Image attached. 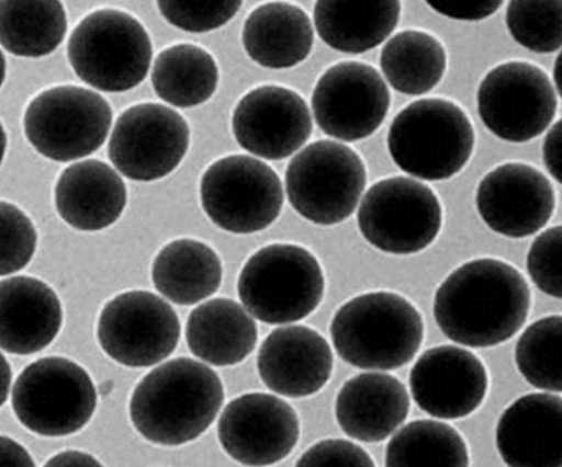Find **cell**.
Instances as JSON below:
<instances>
[{"instance_id":"cell-43","label":"cell","mask_w":562,"mask_h":467,"mask_svg":"<svg viewBox=\"0 0 562 467\" xmlns=\"http://www.w3.org/2000/svg\"><path fill=\"white\" fill-rule=\"evenodd\" d=\"M2 360H3V367L5 368V371L3 372V397H2V399H3L2 403H4V400H7V398H8L9 387L11 385V374L7 377L9 371H10V367H9L8 362L4 360V357Z\"/></svg>"},{"instance_id":"cell-18","label":"cell","mask_w":562,"mask_h":467,"mask_svg":"<svg viewBox=\"0 0 562 467\" xmlns=\"http://www.w3.org/2000/svg\"><path fill=\"white\" fill-rule=\"evenodd\" d=\"M476 205L494 232L526 238L549 224L555 208V193L541 171L522 163H507L483 178Z\"/></svg>"},{"instance_id":"cell-2","label":"cell","mask_w":562,"mask_h":467,"mask_svg":"<svg viewBox=\"0 0 562 467\" xmlns=\"http://www.w3.org/2000/svg\"><path fill=\"white\" fill-rule=\"evenodd\" d=\"M223 400V385L212 368L178 358L144 377L132 395L130 413L146 440L177 447L211 428Z\"/></svg>"},{"instance_id":"cell-19","label":"cell","mask_w":562,"mask_h":467,"mask_svg":"<svg viewBox=\"0 0 562 467\" xmlns=\"http://www.w3.org/2000/svg\"><path fill=\"white\" fill-rule=\"evenodd\" d=\"M416 405L439 419H461L475 412L488 388L485 366L465 349L442 345L420 355L411 374Z\"/></svg>"},{"instance_id":"cell-7","label":"cell","mask_w":562,"mask_h":467,"mask_svg":"<svg viewBox=\"0 0 562 467\" xmlns=\"http://www.w3.org/2000/svg\"><path fill=\"white\" fill-rule=\"evenodd\" d=\"M289 202L318 226H335L349 218L367 186V169L350 147L335 141L311 144L289 163L285 173Z\"/></svg>"},{"instance_id":"cell-30","label":"cell","mask_w":562,"mask_h":467,"mask_svg":"<svg viewBox=\"0 0 562 467\" xmlns=\"http://www.w3.org/2000/svg\"><path fill=\"white\" fill-rule=\"evenodd\" d=\"M380 66L396 92L419 96L430 93L443 78L447 54L434 35L404 31L386 43Z\"/></svg>"},{"instance_id":"cell-35","label":"cell","mask_w":562,"mask_h":467,"mask_svg":"<svg viewBox=\"0 0 562 467\" xmlns=\"http://www.w3.org/2000/svg\"><path fill=\"white\" fill-rule=\"evenodd\" d=\"M241 4L235 0H164L157 7L172 26L188 33H207L228 24Z\"/></svg>"},{"instance_id":"cell-34","label":"cell","mask_w":562,"mask_h":467,"mask_svg":"<svg viewBox=\"0 0 562 467\" xmlns=\"http://www.w3.org/2000/svg\"><path fill=\"white\" fill-rule=\"evenodd\" d=\"M506 24L513 38L528 50L554 53L562 44V2L514 0L507 8Z\"/></svg>"},{"instance_id":"cell-28","label":"cell","mask_w":562,"mask_h":467,"mask_svg":"<svg viewBox=\"0 0 562 467\" xmlns=\"http://www.w3.org/2000/svg\"><path fill=\"white\" fill-rule=\"evenodd\" d=\"M222 276L217 254L204 242L193 239L168 243L153 263L156 291L181 306L195 305L216 294Z\"/></svg>"},{"instance_id":"cell-44","label":"cell","mask_w":562,"mask_h":467,"mask_svg":"<svg viewBox=\"0 0 562 467\" xmlns=\"http://www.w3.org/2000/svg\"><path fill=\"white\" fill-rule=\"evenodd\" d=\"M554 82L559 96H561V54L558 56L554 66Z\"/></svg>"},{"instance_id":"cell-26","label":"cell","mask_w":562,"mask_h":467,"mask_svg":"<svg viewBox=\"0 0 562 467\" xmlns=\"http://www.w3.org/2000/svg\"><path fill=\"white\" fill-rule=\"evenodd\" d=\"M400 15L396 0H322L314 8V24L327 46L356 55L380 46Z\"/></svg>"},{"instance_id":"cell-39","label":"cell","mask_w":562,"mask_h":467,"mask_svg":"<svg viewBox=\"0 0 562 467\" xmlns=\"http://www.w3.org/2000/svg\"><path fill=\"white\" fill-rule=\"evenodd\" d=\"M427 4L441 15L462 21H479L496 13L501 0H427Z\"/></svg>"},{"instance_id":"cell-22","label":"cell","mask_w":562,"mask_h":467,"mask_svg":"<svg viewBox=\"0 0 562 467\" xmlns=\"http://www.w3.org/2000/svg\"><path fill=\"white\" fill-rule=\"evenodd\" d=\"M411 411L409 392L386 373L359 374L345 384L336 398L335 414L342 431L361 442L391 436Z\"/></svg>"},{"instance_id":"cell-38","label":"cell","mask_w":562,"mask_h":467,"mask_svg":"<svg viewBox=\"0 0 562 467\" xmlns=\"http://www.w3.org/2000/svg\"><path fill=\"white\" fill-rule=\"evenodd\" d=\"M297 466L372 467L370 455L357 444L346 440H326L314 444L297 462Z\"/></svg>"},{"instance_id":"cell-13","label":"cell","mask_w":562,"mask_h":467,"mask_svg":"<svg viewBox=\"0 0 562 467\" xmlns=\"http://www.w3.org/2000/svg\"><path fill=\"white\" fill-rule=\"evenodd\" d=\"M189 146V125L177 111L159 103H144L119 117L108 155L128 180L154 182L181 164Z\"/></svg>"},{"instance_id":"cell-21","label":"cell","mask_w":562,"mask_h":467,"mask_svg":"<svg viewBox=\"0 0 562 467\" xmlns=\"http://www.w3.org/2000/svg\"><path fill=\"white\" fill-rule=\"evenodd\" d=\"M561 431V398L550 394L527 395L502 415L497 447L509 466L560 467Z\"/></svg>"},{"instance_id":"cell-8","label":"cell","mask_w":562,"mask_h":467,"mask_svg":"<svg viewBox=\"0 0 562 467\" xmlns=\"http://www.w3.org/2000/svg\"><path fill=\"white\" fill-rule=\"evenodd\" d=\"M97 403L91 376L78 364L59 357L30 365L19 375L12 392V407L21 424L50 437L82 430Z\"/></svg>"},{"instance_id":"cell-29","label":"cell","mask_w":562,"mask_h":467,"mask_svg":"<svg viewBox=\"0 0 562 467\" xmlns=\"http://www.w3.org/2000/svg\"><path fill=\"white\" fill-rule=\"evenodd\" d=\"M67 32L64 7L56 0L0 3V39L10 54L41 58L54 53Z\"/></svg>"},{"instance_id":"cell-31","label":"cell","mask_w":562,"mask_h":467,"mask_svg":"<svg viewBox=\"0 0 562 467\" xmlns=\"http://www.w3.org/2000/svg\"><path fill=\"white\" fill-rule=\"evenodd\" d=\"M151 83L156 95L170 105L193 107L214 95L218 69L206 50L193 44H177L155 59Z\"/></svg>"},{"instance_id":"cell-16","label":"cell","mask_w":562,"mask_h":467,"mask_svg":"<svg viewBox=\"0 0 562 467\" xmlns=\"http://www.w3.org/2000/svg\"><path fill=\"white\" fill-rule=\"evenodd\" d=\"M224 451L250 466L272 465L297 446L300 419L284 400L268 394L240 396L224 409L217 426Z\"/></svg>"},{"instance_id":"cell-1","label":"cell","mask_w":562,"mask_h":467,"mask_svg":"<svg viewBox=\"0 0 562 467\" xmlns=\"http://www.w3.org/2000/svg\"><path fill=\"white\" fill-rule=\"evenodd\" d=\"M530 306V288L519 271L502 260L477 259L461 265L439 286L435 318L449 340L491 348L521 330Z\"/></svg>"},{"instance_id":"cell-4","label":"cell","mask_w":562,"mask_h":467,"mask_svg":"<svg viewBox=\"0 0 562 467\" xmlns=\"http://www.w3.org/2000/svg\"><path fill=\"white\" fill-rule=\"evenodd\" d=\"M475 130L464 111L443 99H424L403 109L389 133L393 161L427 182L446 181L469 162Z\"/></svg>"},{"instance_id":"cell-27","label":"cell","mask_w":562,"mask_h":467,"mask_svg":"<svg viewBox=\"0 0 562 467\" xmlns=\"http://www.w3.org/2000/svg\"><path fill=\"white\" fill-rule=\"evenodd\" d=\"M190 351L214 366H234L249 357L258 341L254 319L236 301L217 298L192 310L187 326Z\"/></svg>"},{"instance_id":"cell-40","label":"cell","mask_w":562,"mask_h":467,"mask_svg":"<svg viewBox=\"0 0 562 467\" xmlns=\"http://www.w3.org/2000/svg\"><path fill=\"white\" fill-rule=\"evenodd\" d=\"M561 124V121H559L552 126L551 130L548 133L543 147V158L546 166L551 175L559 183H561L562 178Z\"/></svg>"},{"instance_id":"cell-5","label":"cell","mask_w":562,"mask_h":467,"mask_svg":"<svg viewBox=\"0 0 562 467\" xmlns=\"http://www.w3.org/2000/svg\"><path fill=\"white\" fill-rule=\"evenodd\" d=\"M325 294L319 261L297 244L274 243L246 262L238 295L249 314L268 324L297 322L318 308Z\"/></svg>"},{"instance_id":"cell-9","label":"cell","mask_w":562,"mask_h":467,"mask_svg":"<svg viewBox=\"0 0 562 467\" xmlns=\"http://www.w3.org/2000/svg\"><path fill=\"white\" fill-rule=\"evenodd\" d=\"M200 194L213 224L236 235L272 226L284 203L278 173L246 155L228 156L212 164L202 176Z\"/></svg>"},{"instance_id":"cell-11","label":"cell","mask_w":562,"mask_h":467,"mask_svg":"<svg viewBox=\"0 0 562 467\" xmlns=\"http://www.w3.org/2000/svg\"><path fill=\"white\" fill-rule=\"evenodd\" d=\"M358 226L378 250L415 254L429 248L442 226L436 193L407 176H393L373 185L358 210Z\"/></svg>"},{"instance_id":"cell-25","label":"cell","mask_w":562,"mask_h":467,"mask_svg":"<svg viewBox=\"0 0 562 467\" xmlns=\"http://www.w3.org/2000/svg\"><path fill=\"white\" fill-rule=\"evenodd\" d=\"M314 33L308 15L288 3H268L247 18L244 48L266 69L284 70L304 61L313 47Z\"/></svg>"},{"instance_id":"cell-36","label":"cell","mask_w":562,"mask_h":467,"mask_svg":"<svg viewBox=\"0 0 562 467\" xmlns=\"http://www.w3.org/2000/svg\"><path fill=\"white\" fill-rule=\"evenodd\" d=\"M2 276L24 270L31 262L37 243V234L25 213L9 203H2Z\"/></svg>"},{"instance_id":"cell-14","label":"cell","mask_w":562,"mask_h":467,"mask_svg":"<svg viewBox=\"0 0 562 467\" xmlns=\"http://www.w3.org/2000/svg\"><path fill=\"white\" fill-rule=\"evenodd\" d=\"M98 339L111 360L127 367H150L176 350L181 323L162 298L147 292H130L103 308Z\"/></svg>"},{"instance_id":"cell-6","label":"cell","mask_w":562,"mask_h":467,"mask_svg":"<svg viewBox=\"0 0 562 467\" xmlns=\"http://www.w3.org/2000/svg\"><path fill=\"white\" fill-rule=\"evenodd\" d=\"M67 56L83 82L102 92L123 93L147 77L153 47L136 18L106 9L80 22L71 34Z\"/></svg>"},{"instance_id":"cell-32","label":"cell","mask_w":562,"mask_h":467,"mask_svg":"<svg viewBox=\"0 0 562 467\" xmlns=\"http://www.w3.org/2000/svg\"><path fill=\"white\" fill-rule=\"evenodd\" d=\"M469 466L467 443L445 422L417 420L404 426L389 443L386 466Z\"/></svg>"},{"instance_id":"cell-37","label":"cell","mask_w":562,"mask_h":467,"mask_svg":"<svg viewBox=\"0 0 562 467\" xmlns=\"http://www.w3.org/2000/svg\"><path fill=\"white\" fill-rule=\"evenodd\" d=\"M528 272L539 291L562 297V229L554 227L538 236L528 254Z\"/></svg>"},{"instance_id":"cell-15","label":"cell","mask_w":562,"mask_h":467,"mask_svg":"<svg viewBox=\"0 0 562 467\" xmlns=\"http://www.w3.org/2000/svg\"><path fill=\"white\" fill-rule=\"evenodd\" d=\"M391 105L390 89L373 66L345 61L319 79L312 110L327 136L346 143L363 140L384 123Z\"/></svg>"},{"instance_id":"cell-12","label":"cell","mask_w":562,"mask_h":467,"mask_svg":"<svg viewBox=\"0 0 562 467\" xmlns=\"http://www.w3.org/2000/svg\"><path fill=\"white\" fill-rule=\"evenodd\" d=\"M479 114L494 136L514 144L530 141L553 122L558 101L548 75L526 61L497 66L483 79Z\"/></svg>"},{"instance_id":"cell-24","label":"cell","mask_w":562,"mask_h":467,"mask_svg":"<svg viewBox=\"0 0 562 467\" xmlns=\"http://www.w3.org/2000/svg\"><path fill=\"white\" fill-rule=\"evenodd\" d=\"M55 194L59 216L80 231H100L114 225L127 203L121 175L98 160L66 168Z\"/></svg>"},{"instance_id":"cell-20","label":"cell","mask_w":562,"mask_h":467,"mask_svg":"<svg viewBox=\"0 0 562 467\" xmlns=\"http://www.w3.org/2000/svg\"><path fill=\"white\" fill-rule=\"evenodd\" d=\"M334 357L319 332L305 326L276 329L262 343L258 371L272 391L291 398L321 391L329 381Z\"/></svg>"},{"instance_id":"cell-17","label":"cell","mask_w":562,"mask_h":467,"mask_svg":"<svg viewBox=\"0 0 562 467\" xmlns=\"http://www.w3.org/2000/svg\"><path fill=\"white\" fill-rule=\"evenodd\" d=\"M312 118L304 99L279 86H263L246 94L233 117L239 146L269 161L289 158L312 135Z\"/></svg>"},{"instance_id":"cell-41","label":"cell","mask_w":562,"mask_h":467,"mask_svg":"<svg viewBox=\"0 0 562 467\" xmlns=\"http://www.w3.org/2000/svg\"><path fill=\"white\" fill-rule=\"evenodd\" d=\"M2 463L7 466H34L26 451L7 436L2 437Z\"/></svg>"},{"instance_id":"cell-3","label":"cell","mask_w":562,"mask_h":467,"mask_svg":"<svg viewBox=\"0 0 562 467\" xmlns=\"http://www.w3.org/2000/svg\"><path fill=\"white\" fill-rule=\"evenodd\" d=\"M330 335L346 363L361 369L393 371L415 358L424 340V322L406 298L371 293L336 311Z\"/></svg>"},{"instance_id":"cell-10","label":"cell","mask_w":562,"mask_h":467,"mask_svg":"<svg viewBox=\"0 0 562 467\" xmlns=\"http://www.w3.org/2000/svg\"><path fill=\"white\" fill-rule=\"evenodd\" d=\"M112 110L98 93L60 86L29 105L25 133L32 146L49 160L71 162L98 151L112 125Z\"/></svg>"},{"instance_id":"cell-33","label":"cell","mask_w":562,"mask_h":467,"mask_svg":"<svg viewBox=\"0 0 562 467\" xmlns=\"http://www.w3.org/2000/svg\"><path fill=\"white\" fill-rule=\"evenodd\" d=\"M560 316L548 317L529 326L515 349V362L525 379L535 388L561 392Z\"/></svg>"},{"instance_id":"cell-42","label":"cell","mask_w":562,"mask_h":467,"mask_svg":"<svg viewBox=\"0 0 562 467\" xmlns=\"http://www.w3.org/2000/svg\"><path fill=\"white\" fill-rule=\"evenodd\" d=\"M47 466H101L100 463L92 457L78 452H67L57 455L47 463Z\"/></svg>"},{"instance_id":"cell-23","label":"cell","mask_w":562,"mask_h":467,"mask_svg":"<svg viewBox=\"0 0 562 467\" xmlns=\"http://www.w3.org/2000/svg\"><path fill=\"white\" fill-rule=\"evenodd\" d=\"M61 323L60 301L46 283L16 276L0 285V343L5 352L29 355L46 349Z\"/></svg>"},{"instance_id":"cell-45","label":"cell","mask_w":562,"mask_h":467,"mask_svg":"<svg viewBox=\"0 0 562 467\" xmlns=\"http://www.w3.org/2000/svg\"><path fill=\"white\" fill-rule=\"evenodd\" d=\"M112 389H114V384L105 381L100 386V394L105 397L112 391Z\"/></svg>"}]
</instances>
